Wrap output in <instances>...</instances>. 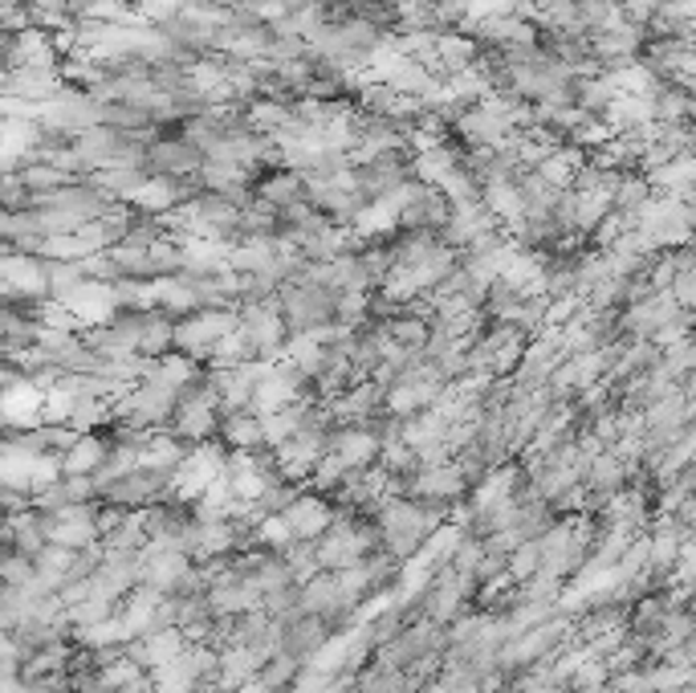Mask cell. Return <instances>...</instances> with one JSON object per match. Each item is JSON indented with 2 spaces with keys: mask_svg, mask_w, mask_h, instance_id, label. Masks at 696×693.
<instances>
[{
  "mask_svg": "<svg viewBox=\"0 0 696 693\" xmlns=\"http://www.w3.org/2000/svg\"><path fill=\"white\" fill-rule=\"evenodd\" d=\"M180 408V391L156 379H142L114 400V424H130V429H147V433H163L175 420Z\"/></svg>",
  "mask_w": 696,
  "mask_h": 693,
  "instance_id": "6da1fadb",
  "label": "cell"
},
{
  "mask_svg": "<svg viewBox=\"0 0 696 693\" xmlns=\"http://www.w3.org/2000/svg\"><path fill=\"white\" fill-rule=\"evenodd\" d=\"M232 331H241V310L237 306H228V310H196V315H184L175 322V351H184V355H192L196 363L208 367L213 346Z\"/></svg>",
  "mask_w": 696,
  "mask_h": 693,
  "instance_id": "7a4b0ae2",
  "label": "cell"
},
{
  "mask_svg": "<svg viewBox=\"0 0 696 693\" xmlns=\"http://www.w3.org/2000/svg\"><path fill=\"white\" fill-rule=\"evenodd\" d=\"M42 130L45 135H61V139H78L82 130L102 127V99H94L90 90L66 87L54 102L42 106Z\"/></svg>",
  "mask_w": 696,
  "mask_h": 693,
  "instance_id": "3957f363",
  "label": "cell"
},
{
  "mask_svg": "<svg viewBox=\"0 0 696 693\" xmlns=\"http://www.w3.org/2000/svg\"><path fill=\"white\" fill-rule=\"evenodd\" d=\"M0 289H4V303H49V258H42V253H4L0 258Z\"/></svg>",
  "mask_w": 696,
  "mask_h": 693,
  "instance_id": "277c9868",
  "label": "cell"
},
{
  "mask_svg": "<svg viewBox=\"0 0 696 693\" xmlns=\"http://www.w3.org/2000/svg\"><path fill=\"white\" fill-rule=\"evenodd\" d=\"M228 465V448L220 445V441H204V445H192L187 448L184 465L175 469V477H171V498H180V502H192L196 505L204 493H208V486H213L216 477L225 474Z\"/></svg>",
  "mask_w": 696,
  "mask_h": 693,
  "instance_id": "5b68a950",
  "label": "cell"
},
{
  "mask_svg": "<svg viewBox=\"0 0 696 693\" xmlns=\"http://www.w3.org/2000/svg\"><path fill=\"white\" fill-rule=\"evenodd\" d=\"M472 481L465 474V465L456 462H441V465H427L420 474L412 477V490L408 498H424V502H444V505H456L460 498H469Z\"/></svg>",
  "mask_w": 696,
  "mask_h": 693,
  "instance_id": "8992f818",
  "label": "cell"
},
{
  "mask_svg": "<svg viewBox=\"0 0 696 693\" xmlns=\"http://www.w3.org/2000/svg\"><path fill=\"white\" fill-rule=\"evenodd\" d=\"M384 433L375 424H339L330 433V453L339 457L346 469H370L384 457Z\"/></svg>",
  "mask_w": 696,
  "mask_h": 693,
  "instance_id": "52a82bcc",
  "label": "cell"
},
{
  "mask_svg": "<svg viewBox=\"0 0 696 693\" xmlns=\"http://www.w3.org/2000/svg\"><path fill=\"white\" fill-rule=\"evenodd\" d=\"M57 66L61 54L54 49V33H4V70H57Z\"/></svg>",
  "mask_w": 696,
  "mask_h": 693,
  "instance_id": "ba28073f",
  "label": "cell"
},
{
  "mask_svg": "<svg viewBox=\"0 0 696 693\" xmlns=\"http://www.w3.org/2000/svg\"><path fill=\"white\" fill-rule=\"evenodd\" d=\"M139 559H142V583L163 595H175L184 588V579L196 571V559L187 550H159L151 543L139 550Z\"/></svg>",
  "mask_w": 696,
  "mask_h": 693,
  "instance_id": "9c48e42d",
  "label": "cell"
},
{
  "mask_svg": "<svg viewBox=\"0 0 696 693\" xmlns=\"http://www.w3.org/2000/svg\"><path fill=\"white\" fill-rule=\"evenodd\" d=\"M204 163H208V156H204L192 139H184V135H163V139L151 144V151H147V172L151 175H180V180H192V175H199Z\"/></svg>",
  "mask_w": 696,
  "mask_h": 693,
  "instance_id": "30bf717a",
  "label": "cell"
},
{
  "mask_svg": "<svg viewBox=\"0 0 696 693\" xmlns=\"http://www.w3.org/2000/svg\"><path fill=\"white\" fill-rule=\"evenodd\" d=\"M282 624V652L289 657H298L301 664L318 661V652L327 649L330 640H334V628H330L322 616H289V621H277Z\"/></svg>",
  "mask_w": 696,
  "mask_h": 693,
  "instance_id": "8fae6325",
  "label": "cell"
},
{
  "mask_svg": "<svg viewBox=\"0 0 696 693\" xmlns=\"http://www.w3.org/2000/svg\"><path fill=\"white\" fill-rule=\"evenodd\" d=\"M285 519H289V526H294L298 538H322L330 526L339 522V505H334V498H327V493L301 490L298 498L289 502Z\"/></svg>",
  "mask_w": 696,
  "mask_h": 693,
  "instance_id": "7c38bea8",
  "label": "cell"
},
{
  "mask_svg": "<svg viewBox=\"0 0 696 693\" xmlns=\"http://www.w3.org/2000/svg\"><path fill=\"white\" fill-rule=\"evenodd\" d=\"M139 583H142L139 555H111V550H106L102 567L94 571V595L111 600V604H123Z\"/></svg>",
  "mask_w": 696,
  "mask_h": 693,
  "instance_id": "4fadbf2b",
  "label": "cell"
},
{
  "mask_svg": "<svg viewBox=\"0 0 696 693\" xmlns=\"http://www.w3.org/2000/svg\"><path fill=\"white\" fill-rule=\"evenodd\" d=\"M187 645H192V640L184 636V628H151V633L130 640L127 657H135L142 669H163V664H171L175 657H184Z\"/></svg>",
  "mask_w": 696,
  "mask_h": 693,
  "instance_id": "5bb4252c",
  "label": "cell"
},
{
  "mask_svg": "<svg viewBox=\"0 0 696 693\" xmlns=\"http://www.w3.org/2000/svg\"><path fill=\"white\" fill-rule=\"evenodd\" d=\"M501 229V220L489 213V204L484 201H472V204H460V208H453V220L444 225V246L453 249H469L472 241H481L484 232Z\"/></svg>",
  "mask_w": 696,
  "mask_h": 693,
  "instance_id": "9a60e30c",
  "label": "cell"
},
{
  "mask_svg": "<svg viewBox=\"0 0 696 693\" xmlns=\"http://www.w3.org/2000/svg\"><path fill=\"white\" fill-rule=\"evenodd\" d=\"M270 661V652L256 649V645H232L220 652V693H241L249 681L261 678V669Z\"/></svg>",
  "mask_w": 696,
  "mask_h": 693,
  "instance_id": "2e32d148",
  "label": "cell"
},
{
  "mask_svg": "<svg viewBox=\"0 0 696 693\" xmlns=\"http://www.w3.org/2000/svg\"><path fill=\"white\" fill-rule=\"evenodd\" d=\"M220 445H225L228 453H237V448H244V453L270 448L265 445V417L253 412V408H232V412H225V420H220Z\"/></svg>",
  "mask_w": 696,
  "mask_h": 693,
  "instance_id": "e0dca14e",
  "label": "cell"
},
{
  "mask_svg": "<svg viewBox=\"0 0 696 693\" xmlns=\"http://www.w3.org/2000/svg\"><path fill=\"white\" fill-rule=\"evenodd\" d=\"M66 90L57 70H4V99H28L45 106Z\"/></svg>",
  "mask_w": 696,
  "mask_h": 693,
  "instance_id": "ac0fdd59",
  "label": "cell"
},
{
  "mask_svg": "<svg viewBox=\"0 0 696 693\" xmlns=\"http://www.w3.org/2000/svg\"><path fill=\"white\" fill-rule=\"evenodd\" d=\"M187 448L180 436L171 433V429H163V433H156L147 445L139 448V469H147V474H163V477H175V469L184 465Z\"/></svg>",
  "mask_w": 696,
  "mask_h": 693,
  "instance_id": "d6986e66",
  "label": "cell"
},
{
  "mask_svg": "<svg viewBox=\"0 0 696 693\" xmlns=\"http://www.w3.org/2000/svg\"><path fill=\"white\" fill-rule=\"evenodd\" d=\"M253 189L261 201L277 204V208H289V204L306 201V175L294 172V168H270V172H261L253 180Z\"/></svg>",
  "mask_w": 696,
  "mask_h": 693,
  "instance_id": "ffe728a7",
  "label": "cell"
},
{
  "mask_svg": "<svg viewBox=\"0 0 696 693\" xmlns=\"http://www.w3.org/2000/svg\"><path fill=\"white\" fill-rule=\"evenodd\" d=\"M277 253H282L277 237H241L232 246V253H228V270H237V274H270Z\"/></svg>",
  "mask_w": 696,
  "mask_h": 693,
  "instance_id": "44dd1931",
  "label": "cell"
},
{
  "mask_svg": "<svg viewBox=\"0 0 696 693\" xmlns=\"http://www.w3.org/2000/svg\"><path fill=\"white\" fill-rule=\"evenodd\" d=\"M0 237H4V253H42L45 232L37 213H4L0 217Z\"/></svg>",
  "mask_w": 696,
  "mask_h": 693,
  "instance_id": "7402d4cb",
  "label": "cell"
},
{
  "mask_svg": "<svg viewBox=\"0 0 696 693\" xmlns=\"http://www.w3.org/2000/svg\"><path fill=\"white\" fill-rule=\"evenodd\" d=\"M111 453H114V441L106 433H82V441H78L70 453H61V469H66V474L94 477L102 465L111 462Z\"/></svg>",
  "mask_w": 696,
  "mask_h": 693,
  "instance_id": "603a6c76",
  "label": "cell"
},
{
  "mask_svg": "<svg viewBox=\"0 0 696 693\" xmlns=\"http://www.w3.org/2000/svg\"><path fill=\"white\" fill-rule=\"evenodd\" d=\"M481 201L489 204V213H493L501 225H510V220L526 217L522 180H510V175H501V180H484V184H481Z\"/></svg>",
  "mask_w": 696,
  "mask_h": 693,
  "instance_id": "cb8c5ba5",
  "label": "cell"
},
{
  "mask_svg": "<svg viewBox=\"0 0 696 693\" xmlns=\"http://www.w3.org/2000/svg\"><path fill=\"white\" fill-rule=\"evenodd\" d=\"M460 163H465V144L456 147L453 139H448V144L432 147V151L412 156V175L420 184H427V189H436L444 175L453 172V168H460Z\"/></svg>",
  "mask_w": 696,
  "mask_h": 693,
  "instance_id": "d4e9b609",
  "label": "cell"
},
{
  "mask_svg": "<svg viewBox=\"0 0 696 693\" xmlns=\"http://www.w3.org/2000/svg\"><path fill=\"white\" fill-rule=\"evenodd\" d=\"M484 45L477 42V37H469V33H441V78H453V73H465L477 66V58H481Z\"/></svg>",
  "mask_w": 696,
  "mask_h": 693,
  "instance_id": "484cf974",
  "label": "cell"
},
{
  "mask_svg": "<svg viewBox=\"0 0 696 693\" xmlns=\"http://www.w3.org/2000/svg\"><path fill=\"white\" fill-rule=\"evenodd\" d=\"M175 322H180V318L168 315V310H147V318H142V334H139V355L159 360V355L175 351Z\"/></svg>",
  "mask_w": 696,
  "mask_h": 693,
  "instance_id": "4316f807",
  "label": "cell"
},
{
  "mask_svg": "<svg viewBox=\"0 0 696 693\" xmlns=\"http://www.w3.org/2000/svg\"><path fill=\"white\" fill-rule=\"evenodd\" d=\"M261 360V351H256V343L249 339V331H232L225 334L220 343L213 346V360H208V372H216V367H244V363H256Z\"/></svg>",
  "mask_w": 696,
  "mask_h": 693,
  "instance_id": "83f0119b",
  "label": "cell"
},
{
  "mask_svg": "<svg viewBox=\"0 0 696 693\" xmlns=\"http://www.w3.org/2000/svg\"><path fill=\"white\" fill-rule=\"evenodd\" d=\"M624 99L619 90L607 82V73H598V78H583V82H574V102L583 106L586 115H607L615 102Z\"/></svg>",
  "mask_w": 696,
  "mask_h": 693,
  "instance_id": "f1b7e54d",
  "label": "cell"
},
{
  "mask_svg": "<svg viewBox=\"0 0 696 693\" xmlns=\"http://www.w3.org/2000/svg\"><path fill=\"white\" fill-rule=\"evenodd\" d=\"M147 543H151V535H147V526H142L139 510H130L123 526H114L111 535H102V547L111 550V555H139Z\"/></svg>",
  "mask_w": 696,
  "mask_h": 693,
  "instance_id": "f546056e",
  "label": "cell"
},
{
  "mask_svg": "<svg viewBox=\"0 0 696 693\" xmlns=\"http://www.w3.org/2000/svg\"><path fill=\"white\" fill-rule=\"evenodd\" d=\"M285 360L294 363V367H301L306 376H318L322 367H327V346L318 343L310 331L306 334H289V343H285Z\"/></svg>",
  "mask_w": 696,
  "mask_h": 693,
  "instance_id": "4dcf8cb0",
  "label": "cell"
},
{
  "mask_svg": "<svg viewBox=\"0 0 696 693\" xmlns=\"http://www.w3.org/2000/svg\"><path fill=\"white\" fill-rule=\"evenodd\" d=\"M282 555H285V564H289V571H294V579H298V583H310L313 576H322L318 538H298V543H289Z\"/></svg>",
  "mask_w": 696,
  "mask_h": 693,
  "instance_id": "1f68e13d",
  "label": "cell"
},
{
  "mask_svg": "<svg viewBox=\"0 0 696 693\" xmlns=\"http://www.w3.org/2000/svg\"><path fill=\"white\" fill-rule=\"evenodd\" d=\"M21 180L28 184V192H33V196H45V192L70 189L73 180H82V175L61 172V168H54V163H28L25 172H21Z\"/></svg>",
  "mask_w": 696,
  "mask_h": 693,
  "instance_id": "d6a6232c",
  "label": "cell"
},
{
  "mask_svg": "<svg viewBox=\"0 0 696 693\" xmlns=\"http://www.w3.org/2000/svg\"><path fill=\"white\" fill-rule=\"evenodd\" d=\"M436 189H441L444 196H448V204H453V208H460V204H472V201H481V180H477V175H472L469 168H465V163H460V168H453V172L444 175V180L436 184Z\"/></svg>",
  "mask_w": 696,
  "mask_h": 693,
  "instance_id": "836d02e7",
  "label": "cell"
},
{
  "mask_svg": "<svg viewBox=\"0 0 696 693\" xmlns=\"http://www.w3.org/2000/svg\"><path fill=\"white\" fill-rule=\"evenodd\" d=\"M111 616H118V604L102 600V595H90L82 604L66 607V621H70L73 628H90V624H102V621H111Z\"/></svg>",
  "mask_w": 696,
  "mask_h": 693,
  "instance_id": "e575fe53",
  "label": "cell"
},
{
  "mask_svg": "<svg viewBox=\"0 0 696 693\" xmlns=\"http://www.w3.org/2000/svg\"><path fill=\"white\" fill-rule=\"evenodd\" d=\"M99 673H102V690H106V693H118V690H127L130 681H139L142 673H151V669H142V664L135 661V657H118V661L102 664Z\"/></svg>",
  "mask_w": 696,
  "mask_h": 693,
  "instance_id": "d590c367",
  "label": "cell"
},
{
  "mask_svg": "<svg viewBox=\"0 0 696 693\" xmlns=\"http://www.w3.org/2000/svg\"><path fill=\"white\" fill-rule=\"evenodd\" d=\"M342 477H346V465L334 457V453H327L322 462L313 465V474H310V486L306 490L313 493H327V498H334V493L342 490Z\"/></svg>",
  "mask_w": 696,
  "mask_h": 693,
  "instance_id": "8d00e7d4",
  "label": "cell"
},
{
  "mask_svg": "<svg viewBox=\"0 0 696 693\" xmlns=\"http://www.w3.org/2000/svg\"><path fill=\"white\" fill-rule=\"evenodd\" d=\"M37 220H42V232L45 237H61V232H78L85 225L82 213H73V208H33Z\"/></svg>",
  "mask_w": 696,
  "mask_h": 693,
  "instance_id": "74e56055",
  "label": "cell"
},
{
  "mask_svg": "<svg viewBox=\"0 0 696 693\" xmlns=\"http://www.w3.org/2000/svg\"><path fill=\"white\" fill-rule=\"evenodd\" d=\"M0 576H4V588H28L33 576H37V564L21 555V550L4 547V564H0Z\"/></svg>",
  "mask_w": 696,
  "mask_h": 693,
  "instance_id": "f35d334b",
  "label": "cell"
},
{
  "mask_svg": "<svg viewBox=\"0 0 696 693\" xmlns=\"http://www.w3.org/2000/svg\"><path fill=\"white\" fill-rule=\"evenodd\" d=\"M538 571H541V543L538 538H526V543L510 555V576L517 579V583H526V579H534Z\"/></svg>",
  "mask_w": 696,
  "mask_h": 693,
  "instance_id": "ab89813d",
  "label": "cell"
},
{
  "mask_svg": "<svg viewBox=\"0 0 696 693\" xmlns=\"http://www.w3.org/2000/svg\"><path fill=\"white\" fill-rule=\"evenodd\" d=\"M256 543L270 550H285L289 543H298V535H294V526H289L285 514H270V519L256 526Z\"/></svg>",
  "mask_w": 696,
  "mask_h": 693,
  "instance_id": "60d3db41",
  "label": "cell"
},
{
  "mask_svg": "<svg viewBox=\"0 0 696 693\" xmlns=\"http://www.w3.org/2000/svg\"><path fill=\"white\" fill-rule=\"evenodd\" d=\"M42 258H49V261H82V258H90V253H85V246L78 241V232H61V237H45Z\"/></svg>",
  "mask_w": 696,
  "mask_h": 693,
  "instance_id": "b9f144b4",
  "label": "cell"
},
{
  "mask_svg": "<svg viewBox=\"0 0 696 693\" xmlns=\"http://www.w3.org/2000/svg\"><path fill=\"white\" fill-rule=\"evenodd\" d=\"M82 274L85 282H118L123 270L114 265L111 253H90V258H82Z\"/></svg>",
  "mask_w": 696,
  "mask_h": 693,
  "instance_id": "7bdbcfd3",
  "label": "cell"
},
{
  "mask_svg": "<svg viewBox=\"0 0 696 693\" xmlns=\"http://www.w3.org/2000/svg\"><path fill=\"white\" fill-rule=\"evenodd\" d=\"M387 4H391V9H396L399 16H403V13H415V9H424V4H432V0H387Z\"/></svg>",
  "mask_w": 696,
  "mask_h": 693,
  "instance_id": "ee69618b",
  "label": "cell"
},
{
  "mask_svg": "<svg viewBox=\"0 0 696 693\" xmlns=\"http://www.w3.org/2000/svg\"><path fill=\"white\" fill-rule=\"evenodd\" d=\"M0 4H4V9H28L33 0H0Z\"/></svg>",
  "mask_w": 696,
  "mask_h": 693,
  "instance_id": "f6af8a7d",
  "label": "cell"
},
{
  "mask_svg": "<svg viewBox=\"0 0 696 693\" xmlns=\"http://www.w3.org/2000/svg\"><path fill=\"white\" fill-rule=\"evenodd\" d=\"M73 4H85V0H73Z\"/></svg>",
  "mask_w": 696,
  "mask_h": 693,
  "instance_id": "bcb514c9",
  "label": "cell"
}]
</instances>
